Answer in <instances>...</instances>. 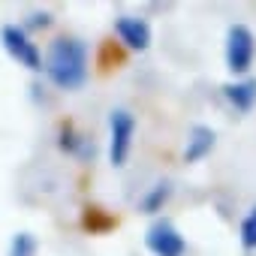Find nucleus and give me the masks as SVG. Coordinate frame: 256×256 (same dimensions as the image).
<instances>
[{"mask_svg":"<svg viewBox=\"0 0 256 256\" xmlns=\"http://www.w3.org/2000/svg\"><path fill=\"white\" fill-rule=\"evenodd\" d=\"M223 96L229 100V106L235 112H250L253 102H256V78H238V82H229L223 88Z\"/></svg>","mask_w":256,"mask_h":256,"instance_id":"obj_8","label":"nucleus"},{"mask_svg":"<svg viewBox=\"0 0 256 256\" xmlns=\"http://www.w3.org/2000/svg\"><path fill=\"white\" fill-rule=\"evenodd\" d=\"M145 247L154 253V256H184L187 253V241L184 235L178 232V226L166 217L154 220L145 232Z\"/></svg>","mask_w":256,"mask_h":256,"instance_id":"obj_5","label":"nucleus"},{"mask_svg":"<svg viewBox=\"0 0 256 256\" xmlns=\"http://www.w3.org/2000/svg\"><path fill=\"white\" fill-rule=\"evenodd\" d=\"M256 54V36L247 24H232L226 30V66L232 76H244L253 66Z\"/></svg>","mask_w":256,"mask_h":256,"instance_id":"obj_4","label":"nucleus"},{"mask_svg":"<svg viewBox=\"0 0 256 256\" xmlns=\"http://www.w3.org/2000/svg\"><path fill=\"white\" fill-rule=\"evenodd\" d=\"M214 142H217V136H214V130H211V126H205V124H196L193 130H190V136H187L184 160H187V163H199L202 157H208V154H211Z\"/></svg>","mask_w":256,"mask_h":256,"instance_id":"obj_7","label":"nucleus"},{"mask_svg":"<svg viewBox=\"0 0 256 256\" xmlns=\"http://www.w3.org/2000/svg\"><path fill=\"white\" fill-rule=\"evenodd\" d=\"M48 22H52V16H48V12H34V16H30V22H28V24H22V28H24V30H28V28H46Z\"/></svg>","mask_w":256,"mask_h":256,"instance_id":"obj_12","label":"nucleus"},{"mask_svg":"<svg viewBox=\"0 0 256 256\" xmlns=\"http://www.w3.org/2000/svg\"><path fill=\"white\" fill-rule=\"evenodd\" d=\"M238 241L244 250H256V205L244 214V220L238 226Z\"/></svg>","mask_w":256,"mask_h":256,"instance_id":"obj_10","label":"nucleus"},{"mask_svg":"<svg viewBox=\"0 0 256 256\" xmlns=\"http://www.w3.org/2000/svg\"><path fill=\"white\" fill-rule=\"evenodd\" d=\"M48 82L60 90H78L88 82V46L76 36H58L42 60Z\"/></svg>","mask_w":256,"mask_h":256,"instance_id":"obj_1","label":"nucleus"},{"mask_svg":"<svg viewBox=\"0 0 256 256\" xmlns=\"http://www.w3.org/2000/svg\"><path fill=\"white\" fill-rule=\"evenodd\" d=\"M36 238L30 232H16L10 241V256H36Z\"/></svg>","mask_w":256,"mask_h":256,"instance_id":"obj_11","label":"nucleus"},{"mask_svg":"<svg viewBox=\"0 0 256 256\" xmlns=\"http://www.w3.org/2000/svg\"><path fill=\"white\" fill-rule=\"evenodd\" d=\"M169 196H172V184H169V181L154 184V187L142 196V211H145V214H157V211H163V205L169 202Z\"/></svg>","mask_w":256,"mask_h":256,"instance_id":"obj_9","label":"nucleus"},{"mask_svg":"<svg viewBox=\"0 0 256 256\" xmlns=\"http://www.w3.org/2000/svg\"><path fill=\"white\" fill-rule=\"evenodd\" d=\"M0 42H4L6 54L18 66H24L30 72L42 70V52H40V46L30 40V34L22 24H4V28H0Z\"/></svg>","mask_w":256,"mask_h":256,"instance_id":"obj_3","label":"nucleus"},{"mask_svg":"<svg viewBox=\"0 0 256 256\" xmlns=\"http://www.w3.org/2000/svg\"><path fill=\"white\" fill-rule=\"evenodd\" d=\"M114 34L126 48H133V52H145L151 46V24L145 18H139V16H118L114 18Z\"/></svg>","mask_w":256,"mask_h":256,"instance_id":"obj_6","label":"nucleus"},{"mask_svg":"<svg viewBox=\"0 0 256 256\" xmlns=\"http://www.w3.org/2000/svg\"><path fill=\"white\" fill-rule=\"evenodd\" d=\"M133 136H136V118L130 108H112L108 112V163L114 169L126 166L133 151Z\"/></svg>","mask_w":256,"mask_h":256,"instance_id":"obj_2","label":"nucleus"}]
</instances>
